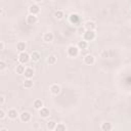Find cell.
<instances>
[{"label": "cell", "mask_w": 131, "mask_h": 131, "mask_svg": "<svg viewBox=\"0 0 131 131\" xmlns=\"http://www.w3.org/2000/svg\"><path fill=\"white\" fill-rule=\"evenodd\" d=\"M99 55H100V57H102V58H107V57L110 56V53H108V51H107L106 49H102V50L100 51Z\"/></svg>", "instance_id": "27"}, {"label": "cell", "mask_w": 131, "mask_h": 131, "mask_svg": "<svg viewBox=\"0 0 131 131\" xmlns=\"http://www.w3.org/2000/svg\"><path fill=\"white\" fill-rule=\"evenodd\" d=\"M0 131H8L7 128H0Z\"/></svg>", "instance_id": "34"}, {"label": "cell", "mask_w": 131, "mask_h": 131, "mask_svg": "<svg viewBox=\"0 0 131 131\" xmlns=\"http://www.w3.org/2000/svg\"><path fill=\"white\" fill-rule=\"evenodd\" d=\"M69 19H70V23L73 25H79L81 23V16L77 13H71L69 16Z\"/></svg>", "instance_id": "7"}, {"label": "cell", "mask_w": 131, "mask_h": 131, "mask_svg": "<svg viewBox=\"0 0 131 131\" xmlns=\"http://www.w3.org/2000/svg\"><path fill=\"white\" fill-rule=\"evenodd\" d=\"M19 120L23 123H29L32 120V115L29 112H23L21 114H19Z\"/></svg>", "instance_id": "9"}, {"label": "cell", "mask_w": 131, "mask_h": 131, "mask_svg": "<svg viewBox=\"0 0 131 131\" xmlns=\"http://www.w3.org/2000/svg\"><path fill=\"white\" fill-rule=\"evenodd\" d=\"M23 86H24V88H26V89H31V88H33V86H34V82H33L32 79L26 78V79L24 80Z\"/></svg>", "instance_id": "18"}, {"label": "cell", "mask_w": 131, "mask_h": 131, "mask_svg": "<svg viewBox=\"0 0 131 131\" xmlns=\"http://www.w3.org/2000/svg\"><path fill=\"white\" fill-rule=\"evenodd\" d=\"M30 56H31V60L32 61H35V62H37V61H39L41 59V53L39 51H37V50L32 51L31 54H30Z\"/></svg>", "instance_id": "15"}, {"label": "cell", "mask_w": 131, "mask_h": 131, "mask_svg": "<svg viewBox=\"0 0 131 131\" xmlns=\"http://www.w3.org/2000/svg\"><path fill=\"white\" fill-rule=\"evenodd\" d=\"M25 70H26V67H25V64H23V63H18V64L15 67V72H16V74H18V75H24Z\"/></svg>", "instance_id": "21"}, {"label": "cell", "mask_w": 131, "mask_h": 131, "mask_svg": "<svg viewBox=\"0 0 131 131\" xmlns=\"http://www.w3.org/2000/svg\"><path fill=\"white\" fill-rule=\"evenodd\" d=\"M33 106H34V108L35 110H40L41 107H43L44 106V102H43V100L42 99H39V98H37V99H35L34 101H33Z\"/></svg>", "instance_id": "16"}, {"label": "cell", "mask_w": 131, "mask_h": 131, "mask_svg": "<svg viewBox=\"0 0 131 131\" xmlns=\"http://www.w3.org/2000/svg\"><path fill=\"white\" fill-rule=\"evenodd\" d=\"M80 53V49L77 45H70L67 48V55L71 58H76Z\"/></svg>", "instance_id": "1"}, {"label": "cell", "mask_w": 131, "mask_h": 131, "mask_svg": "<svg viewBox=\"0 0 131 131\" xmlns=\"http://www.w3.org/2000/svg\"><path fill=\"white\" fill-rule=\"evenodd\" d=\"M4 14H5V10H4L3 8H1V9H0V15H1V16H4Z\"/></svg>", "instance_id": "32"}, {"label": "cell", "mask_w": 131, "mask_h": 131, "mask_svg": "<svg viewBox=\"0 0 131 131\" xmlns=\"http://www.w3.org/2000/svg\"><path fill=\"white\" fill-rule=\"evenodd\" d=\"M83 26H84L86 31H95L97 29V25L93 20H87L83 24Z\"/></svg>", "instance_id": "6"}, {"label": "cell", "mask_w": 131, "mask_h": 131, "mask_svg": "<svg viewBox=\"0 0 131 131\" xmlns=\"http://www.w3.org/2000/svg\"><path fill=\"white\" fill-rule=\"evenodd\" d=\"M26 23H27L28 25H30V26L36 25V24L38 23V17H37V15L29 13V14L26 16Z\"/></svg>", "instance_id": "5"}, {"label": "cell", "mask_w": 131, "mask_h": 131, "mask_svg": "<svg viewBox=\"0 0 131 131\" xmlns=\"http://www.w3.org/2000/svg\"><path fill=\"white\" fill-rule=\"evenodd\" d=\"M84 63L87 66H92L95 63V56L92 54H86L84 56Z\"/></svg>", "instance_id": "11"}, {"label": "cell", "mask_w": 131, "mask_h": 131, "mask_svg": "<svg viewBox=\"0 0 131 131\" xmlns=\"http://www.w3.org/2000/svg\"><path fill=\"white\" fill-rule=\"evenodd\" d=\"M25 78H28V79H32L33 76L35 75V70L32 68V67H26V70H25Z\"/></svg>", "instance_id": "13"}, {"label": "cell", "mask_w": 131, "mask_h": 131, "mask_svg": "<svg viewBox=\"0 0 131 131\" xmlns=\"http://www.w3.org/2000/svg\"><path fill=\"white\" fill-rule=\"evenodd\" d=\"M49 91H50V93H51L52 95H58V94L60 93V91H61V88H60V86H59L58 84L54 83V84H51V85H50Z\"/></svg>", "instance_id": "8"}, {"label": "cell", "mask_w": 131, "mask_h": 131, "mask_svg": "<svg viewBox=\"0 0 131 131\" xmlns=\"http://www.w3.org/2000/svg\"><path fill=\"white\" fill-rule=\"evenodd\" d=\"M100 129L102 131H111L113 129V125L112 123H108V122H105V123H102L100 125Z\"/></svg>", "instance_id": "20"}, {"label": "cell", "mask_w": 131, "mask_h": 131, "mask_svg": "<svg viewBox=\"0 0 131 131\" xmlns=\"http://www.w3.org/2000/svg\"><path fill=\"white\" fill-rule=\"evenodd\" d=\"M40 6L37 4V3H33V4H31L30 6H29V8H28V11H29V13H31V14H35V15H38L39 13H40Z\"/></svg>", "instance_id": "4"}, {"label": "cell", "mask_w": 131, "mask_h": 131, "mask_svg": "<svg viewBox=\"0 0 131 131\" xmlns=\"http://www.w3.org/2000/svg\"><path fill=\"white\" fill-rule=\"evenodd\" d=\"M4 49H5V43L4 41H0V50L3 51Z\"/></svg>", "instance_id": "31"}, {"label": "cell", "mask_w": 131, "mask_h": 131, "mask_svg": "<svg viewBox=\"0 0 131 131\" xmlns=\"http://www.w3.org/2000/svg\"><path fill=\"white\" fill-rule=\"evenodd\" d=\"M4 103H5V97H4V95H0V105L2 106V105H4Z\"/></svg>", "instance_id": "30"}, {"label": "cell", "mask_w": 131, "mask_h": 131, "mask_svg": "<svg viewBox=\"0 0 131 131\" xmlns=\"http://www.w3.org/2000/svg\"><path fill=\"white\" fill-rule=\"evenodd\" d=\"M6 116H7V113H5L3 108H0V120H3Z\"/></svg>", "instance_id": "29"}, {"label": "cell", "mask_w": 131, "mask_h": 131, "mask_svg": "<svg viewBox=\"0 0 131 131\" xmlns=\"http://www.w3.org/2000/svg\"><path fill=\"white\" fill-rule=\"evenodd\" d=\"M7 68H8L7 63H6L4 60H0V72H4V71H6Z\"/></svg>", "instance_id": "28"}, {"label": "cell", "mask_w": 131, "mask_h": 131, "mask_svg": "<svg viewBox=\"0 0 131 131\" xmlns=\"http://www.w3.org/2000/svg\"><path fill=\"white\" fill-rule=\"evenodd\" d=\"M129 13H130V15H131V9H130V11H129Z\"/></svg>", "instance_id": "36"}, {"label": "cell", "mask_w": 131, "mask_h": 131, "mask_svg": "<svg viewBox=\"0 0 131 131\" xmlns=\"http://www.w3.org/2000/svg\"><path fill=\"white\" fill-rule=\"evenodd\" d=\"M85 28H84V26H80V27H78V29H77V31H76V33H77V35L78 36H83L84 35V33H85Z\"/></svg>", "instance_id": "26"}, {"label": "cell", "mask_w": 131, "mask_h": 131, "mask_svg": "<svg viewBox=\"0 0 131 131\" xmlns=\"http://www.w3.org/2000/svg\"><path fill=\"white\" fill-rule=\"evenodd\" d=\"M63 16H64V12L61 9H57L54 11V17L56 19H61V18H63Z\"/></svg>", "instance_id": "24"}, {"label": "cell", "mask_w": 131, "mask_h": 131, "mask_svg": "<svg viewBox=\"0 0 131 131\" xmlns=\"http://www.w3.org/2000/svg\"><path fill=\"white\" fill-rule=\"evenodd\" d=\"M34 1V3H37V4H39V3H41L43 0H33Z\"/></svg>", "instance_id": "33"}, {"label": "cell", "mask_w": 131, "mask_h": 131, "mask_svg": "<svg viewBox=\"0 0 131 131\" xmlns=\"http://www.w3.org/2000/svg\"><path fill=\"white\" fill-rule=\"evenodd\" d=\"M17 60L18 63H23V64H27L30 60H31V56L29 53H27L26 51H21L17 54Z\"/></svg>", "instance_id": "2"}, {"label": "cell", "mask_w": 131, "mask_h": 131, "mask_svg": "<svg viewBox=\"0 0 131 131\" xmlns=\"http://www.w3.org/2000/svg\"><path fill=\"white\" fill-rule=\"evenodd\" d=\"M7 117H8L10 120H15L17 117H19V114H18V112H17L15 108H10V110H8V112H7Z\"/></svg>", "instance_id": "14"}, {"label": "cell", "mask_w": 131, "mask_h": 131, "mask_svg": "<svg viewBox=\"0 0 131 131\" xmlns=\"http://www.w3.org/2000/svg\"><path fill=\"white\" fill-rule=\"evenodd\" d=\"M56 122H54L53 120H49L47 123H46V128L48 130H55V127H56Z\"/></svg>", "instance_id": "23"}, {"label": "cell", "mask_w": 131, "mask_h": 131, "mask_svg": "<svg viewBox=\"0 0 131 131\" xmlns=\"http://www.w3.org/2000/svg\"><path fill=\"white\" fill-rule=\"evenodd\" d=\"M67 130V126L64 123H57L56 127H55V131H66Z\"/></svg>", "instance_id": "25"}, {"label": "cell", "mask_w": 131, "mask_h": 131, "mask_svg": "<svg viewBox=\"0 0 131 131\" xmlns=\"http://www.w3.org/2000/svg\"><path fill=\"white\" fill-rule=\"evenodd\" d=\"M82 38L84 40H86L87 42L94 41L95 38H96V33H95V31H85V33L82 36Z\"/></svg>", "instance_id": "3"}, {"label": "cell", "mask_w": 131, "mask_h": 131, "mask_svg": "<svg viewBox=\"0 0 131 131\" xmlns=\"http://www.w3.org/2000/svg\"><path fill=\"white\" fill-rule=\"evenodd\" d=\"M129 25H130V27H131V19H130V21H129Z\"/></svg>", "instance_id": "35"}, {"label": "cell", "mask_w": 131, "mask_h": 131, "mask_svg": "<svg viewBox=\"0 0 131 131\" xmlns=\"http://www.w3.org/2000/svg\"><path fill=\"white\" fill-rule=\"evenodd\" d=\"M38 113H39V116H40L41 118H43V119H46V118H48V117L50 116V111H49V108L46 107V106L41 107V108L38 111Z\"/></svg>", "instance_id": "12"}, {"label": "cell", "mask_w": 131, "mask_h": 131, "mask_svg": "<svg viewBox=\"0 0 131 131\" xmlns=\"http://www.w3.org/2000/svg\"><path fill=\"white\" fill-rule=\"evenodd\" d=\"M46 61H47V63H48V64H50V66L55 64V63H56V61H57V56H56L55 54H50V55L47 57Z\"/></svg>", "instance_id": "19"}, {"label": "cell", "mask_w": 131, "mask_h": 131, "mask_svg": "<svg viewBox=\"0 0 131 131\" xmlns=\"http://www.w3.org/2000/svg\"><path fill=\"white\" fill-rule=\"evenodd\" d=\"M77 46H78V48H79L80 50H86V49L88 48V42H87L86 40L82 39L81 41H78Z\"/></svg>", "instance_id": "17"}, {"label": "cell", "mask_w": 131, "mask_h": 131, "mask_svg": "<svg viewBox=\"0 0 131 131\" xmlns=\"http://www.w3.org/2000/svg\"><path fill=\"white\" fill-rule=\"evenodd\" d=\"M26 48H27V44H26V42H24V41H19V42H17V44H16V49H17L19 52H21V51H26Z\"/></svg>", "instance_id": "22"}, {"label": "cell", "mask_w": 131, "mask_h": 131, "mask_svg": "<svg viewBox=\"0 0 131 131\" xmlns=\"http://www.w3.org/2000/svg\"><path fill=\"white\" fill-rule=\"evenodd\" d=\"M53 39H54V35H53L52 32H45V33L43 34V36H42V40H43L44 42H46V43L52 42Z\"/></svg>", "instance_id": "10"}]
</instances>
